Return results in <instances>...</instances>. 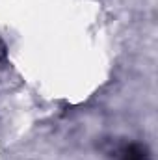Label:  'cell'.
<instances>
[{"instance_id": "obj_1", "label": "cell", "mask_w": 158, "mask_h": 160, "mask_svg": "<svg viewBox=\"0 0 158 160\" xmlns=\"http://www.w3.org/2000/svg\"><path fill=\"white\" fill-rule=\"evenodd\" d=\"M119 160H151L149 149L141 143H128L121 149Z\"/></svg>"}]
</instances>
